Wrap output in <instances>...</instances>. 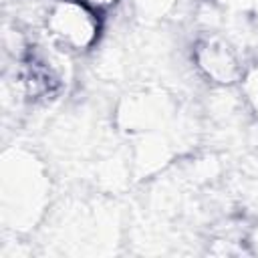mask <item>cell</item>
Listing matches in <instances>:
<instances>
[{
	"label": "cell",
	"instance_id": "obj_1",
	"mask_svg": "<svg viewBox=\"0 0 258 258\" xmlns=\"http://www.w3.org/2000/svg\"><path fill=\"white\" fill-rule=\"evenodd\" d=\"M44 28L54 46L87 52L99 42L103 32L101 8L89 0H52L44 14Z\"/></svg>",
	"mask_w": 258,
	"mask_h": 258
},
{
	"label": "cell",
	"instance_id": "obj_2",
	"mask_svg": "<svg viewBox=\"0 0 258 258\" xmlns=\"http://www.w3.org/2000/svg\"><path fill=\"white\" fill-rule=\"evenodd\" d=\"M194 58H196L198 69L214 83L230 85L242 77V69H240L236 54L226 42L218 38L202 40L196 46Z\"/></svg>",
	"mask_w": 258,
	"mask_h": 258
},
{
	"label": "cell",
	"instance_id": "obj_3",
	"mask_svg": "<svg viewBox=\"0 0 258 258\" xmlns=\"http://www.w3.org/2000/svg\"><path fill=\"white\" fill-rule=\"evenodd\" d=\"M242 91L246 97L248 107L258 117V64L250 67L242 77Z\"/></svg>",
	"mask_w": 258,
	"mask_h": 258
},
{
	"label": "cell",
	"instance_id": "obj_4",
	"mask_svg": "<svg viewBox=\"0 0 258 258\" xmlns=\"http://www.w3.org/2000/svg\"><path fill=\"white\" fill-rule=\"evenodd\" d=\"M139 4L147 10H153V12H163L165 6L171 4V0H139Z\"/></svg>",
	"mask_w": 258,
	"mask_h": 258
},
{
	"label": "cell",
	"instance_id": "obj_5",
	"mask_svg": "<svg viewBox=\"0 0 258 258\" xmlns=\"http://www.w3.org/2000/svg\"><path fill=\"white\" fill-rule=\"evenodd\" d=\"M93 6H97V8H103V6H109V4H113L115 0H89Z\"/></svg>",
	"mask_w": 258,
	"mask_h": 258
}]
</instances>
